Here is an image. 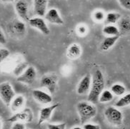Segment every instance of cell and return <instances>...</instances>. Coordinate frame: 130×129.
<instances>
[{"label": "cell", "mask_w": 130, "mask_h": 129, "mask_svg": "<svg viewBox=\"0 0 130 129\" xmlns=\"http://www.w3.org/2000/svg\"><path fill=\"white\" fill-rule=\"evenodd\" d=\"M105 80L103 73L100 69H96L92 76L91 88L89 91L88 101L95 104L99 102V97L104 90Z\"/></svg>", "instance_id": "6da1fadb"}, {"label": "cell", "mask_w": 130, "mask_h": 129, "mask_svg": "<svg viewBox=\"0 0 130 129\" xmlns=\"http://www.w3.org/2000/svg\"><path fill=\"white\" fill-rule=\"evenodd\" d=\"M77 110L82 124L87 123L89 120L94 118L97 114V108L95 105L89 101H80L78 103Z\"/></svg>", "instance_id": "7a4b0ae2"}, {"label": "cell", "mask_w": 130, "mask_h": 129, "mask_svg": "<svg viewBox=\"0 0 130 129\" xmlns=\"http://www.w3.org/2000/svg\"><path fill=\"white\" fill-rule=\"evenodd\" d=\"M104 116L109 123L111 125L119 127L123 123L122 112L119 110L118 108L115 106H109L104 110Z\"/></svg>", "instance_id": "3957f363"}, {"label": "cell", "mask_w": 130, "mask_h": 129, "mask_svg": "<svg viewBox=\"0 0 130 129\" xmlns=\"http://www.w3.org/2000/svg\"><path fill=\"white\" fill-rule=\"evenodd\" d=\"M16 96L12 84L8 81L0 84V99L6 106H9Z\"/></svg>", "instance_id": "277c9868"}, {"label": "cell", "mask_w": 130, "mask_h": 129, "mask_svg": "<svg viewBox=\"0 0 130 129\" xmlns=\"http://www.w3.org/2000/svg\"><path fill=\"white\" fill-rule=\"evenodd\" d=\"M34 119V114L32 110L29 108H23L12 116L10 118L7 120V121L11 123L20 122V123H30Z\"/></svg>", "instance_id": "5b68a950"}, {"label": "cell", "mask_w": 130, "mask_h": 129, "mask_svg": "<svg viewBox=\"0 0 130 129\" xmlns=\"http://www.w3.org/2000/svg\"><path fill=\"white\" fill-rule=\"evenodd\" d=\"M59 78L57 74H46L40 80V86L46 88L51 94H54L57 86Z\"/></svg>", "instance_id": "8992f818"}, {"label": "cell", "mask_w": 130, "mask_h": 129, "mask_svg": "<svg viewBox=\"0 0 130 129\" xmlns=\"http://www.w3.org/2000/svg\"><path fill=\"white\" fill-rule=\"evenodd\" d=\"M37 78V71L34 66H29L22 74L17 76V80L20 83L31 85L34 83Z\"/></svg>", "instance_id": "52a82bcc"}, {"label": "cell", "mask_w": 130, "mask_h": 129, "mask_svg": "<svg viewBox=\"0 0 130 129\" xmlns=\"http://www.w3.org/2000/svg\"><path fill=\"white\" fill-rule=\"evenodd\" d=\"M59 106H60L59 103H54V104H52L50 106H46L42 108L40 111H39V114L37 125H41L44 122L49 121L50 118L52 117V113Z\"/></svg>", "instance_id": "ba28073f"}, {"label": "cell", "mask_w": 130, "mask_h": 129, "mask_svg": "<svg viewBox=\"0 0 130 129\" xmlns=\"http://www.w3.org/2000/svg\"><path fill=\"white\" fill-rule=\"evenodd\" d=\"M15 11L17 14L23 22H28L29 20V5L25 0H18L15 4Z\"/></svg>", "instance_id": "9c48e42d"}, {"label": "cell", "mask_w": 130, "mask_h": 129, "mask_svg": "<svg viewBox=\"0 0 130 129\" xmlns=\"http://www.w3.org/2000/svg\"><path fill=\"white\" fill-rule=\"evenodd\" d=\"M28 22L31 27L37 29L43 34H44V35L50 34V28L46 24L45 20L41 16H36V17L31 18Z\"/></svg>", "instance_id": "30bf717a"}, {"label": "cell", "mask_w": 130, "mask_h": 129, "mask_svg": "<svg viewBox=\"0 0 130 129\" xmlns=\"http://www.w3.org/2000/svg\"><path fill=\"white\" fill-rule=\"evenodd\" d=\"M32 96L37 102L40 104L46 105L50 104L53 101L52 96L50 94L40 89H35L32 91Z\"/></svg>", "instance_id": "8fae6325"}, {"label": "cell", "mask_w": 130, "mask_h": 129, "mask_svg": "<svg viewBox=\"0 0 130 129\" xmlns=\"http://www.w3.org/2000/svg\"><path fill=\"white\" fill-rule=\"evenodd\" d=\"M44 16L46 21L51 24L57 25H62L64 24V20L61 18L59 11L55 8H52L49 9L46 12Z\"/></svg>", "instance_id": "7c38bea8"}, {"label": "cell", "mask_w": 130, "mask_h": 129, "mask_svg": "<svg viewBox=\"0 0 130 129\" xmlns=\"http://www.w3.org/2000/svg\"><path fill=\"white\" fill-rule=\"evenodd\" d=\"M9 31L16 36H24L26 33V24L23 21L15 19L9 24Z\"/></svg>", "instance_id": "4fadbf2b"}, {"label": "cell", "mask_w": 130, "mask_h": 129, "mask_svg": "<svg viewBox=\"0 0 130 129\" xmlns=\"http://www.w3.org/2000/svg\"><path fill=\"white\" fill-rule=\"evenodd\" d=\"M92 83V77L89 74L84 76L77 85V93L79 95H85L90 90Z\"/></svg>", "instance_id": "5bb4252c"}, {"label": "cell", "mask_w": 130, "mask_h": 129, "mask_svg": "<svg viewBox=\"0 0 130 129\" xmlns=\"http://www.w3.org/2000/svg\"><path fill=\"white\" fill-rule=\"evenodd\" d=\"M48 0H33L34 11L38 16L43 17L47 11Z\"/></svg>", "instance_id": "9a60e30c"}, {"label": "cell", "mask_w": 130, "mask_h": 129, "mask_svg": "<svg viewBox=\"0 0 130 129\" xmlns=\"http://www.w3.org/2000/svg\"><path fill=\"white\" fill-rule=\"evenodd\" d=\"M26 103V99L22 95H17L14 96L10 103V108L13 113H17L19 110H22Z\"/></svg>", "instance_id": "2e32d148"}, {"label": "cell", "mask_w": 130, "mask_h": 129, "mask_svg": "<svg viewBox=\"0 0 130 129\" xmlns=\"http://www.w3.org/2000/svg\"><path fill=\"white\" fill-rule=\"evenodd\" d=\"M82 53V49L79 44L74 43L69 46L67 49V56L69 59L75 60L79 58Z\"/></svg>", "instance_id": "e0dca14e"}, {"label": "cell", "mask_w": 130, "mask_h": 129, "mask_svg": "<svg viewBox=\"0 0 130 129\" xmlns=\"http://www.w3.org/2000/svg\"><path fill=\"white\" fill-rule=\"evenodd\" d=\"M119 38V35L118 36H107L103 40L101 44V49L102 51H108L111 49L113 46L116 44Z\"/></svg>", "instance_id": "ac0fdd59"}, {"label": "cell", "mask_w": 130, "mask_h": 129, "mask_svg": "<svg viewBox=\"0 0 130 129\" xmlns=\"http://www.w3.org/2000/svg\"><path fill=\"white\" fill-rule=\"evenodd\" d=\"M118 29L119 32L127 33L130 31V17H124L119 20Z\"/></svg>", "instance_id": "d6986e66"}, {"label": "cell", "mask_w": 130, "mask_h": 129, "mask_svg": "<svg viewBox=\"0 0 130 129\" xmlns=\"http://www.w3.org/2000/svg\"><path fill=\"white\" fill-rule=\"evenodd\" d=\"M104 34L107 36H118L119 35V30L118 27H116L113 24H107L102 29Z\"/></svg>", "instance_id": "ffe728a7"}, {"label": "cell", "mask_w": 130, "mask_h": 129, "mask_svg": "<svg viewBox=\"0 0 130 129\" xmlns=\"http://www.w3.org/2000/svg\"><path fill=\"white\" fill-rule=\"evenodd\" d=\"M121 19V15L118 12H109L105 16L104 22L107 24H114L118 22L119 20Z\"/></svg>", "instance_id": "44dd1931"}, {"label": "cell", "mask_w": 130, "mask_h": 129, "mask_svg": "<svg viewBox=\"0 0 130 129\" xmlns=\"http://www.w3.org/2000/svg\"><path fill=\"white\" fill-rule=\"evenodd\" d=\"M114 99V94L109 90H104L99 97V102L101 103H107L111 101Z\"/></svg>", "instance_id": "7402d4cb"}, {"label": "cell", "mask_w": 130, "mask_h": 129, "mask_svg": "<svg viewBox=\"0 0 130 129\" xmlns=\"http://www.w3.org/2000/svg\"><path fill=\"white\" fill-rule=\"evenodd\" d=\"M130 105V93L124 95L119 99L115 103V107L117 108H124Z\"/></svg>", "instance_id": "603a6c76"}, {"label": "cell", "mask_w": 130, "mask_h": 129, "mask_svg": "<svg viewBox=\"0 0 130 129\" xmlns=\"http://www.w3.org/2000/svg\"><path fill=\"white\" fill-rule=\"evenodd\" d=\"M111 91L114 95L121 96H123L125 94L126 88L122 84H115L111 86Z\"/></svg>", "instance_id": "cb8c5ba5"}, {"label": "cell", "mask_w": 130, "mask_h": 129, "mask_svg": "<svg viewBox=\"0 0 130 129\" xmlns=\"http://www.w3.org/2000/svg\"><path fill=\"white\" fill-rule=\"evenodd\" d=\"M105 16L106 14H104V12L101 10H96L93 13V19L96 22H103L105 19Z\"/></svg>", "instance_id": "d4e9b609"}, {"label": "cell", "mask_w": 130, "mask_h": 129, "mask_svg": "<svg viewBox=\"0 0 130 129\" xmlns=\"http://www.w3.org/2000/svg\"><path fill=\"white\" fill-rule=\"evenodd\" d=\"M10 55V51L5 48H0V64L3 63Z\"/></svg>", "instance_id": "484cf974"}, {"label": "cell", "mask_w": 130, "mask_h": 129, "mask_svg": "<svg viewBox=\"0 0 130 129\" xmlns=\"http://www.w3.org/2000/svg\"><path fill=\"white\" fill-rule=\"evenodd\" d=\"M27 63H22L19 64L17 67L15 68L14 70V73L17 76H19L20 74H22V73L24 71V70L27 68Z\"/></svg>", "instance_id": "4316f807"}, {"label": "cell", "mask_w": 130, "mask_h": 129, "mask_svg": "<svg viewBox=\"0 0 130 129\" xmlns=\"http://www.w3.org/2000/svg\"><path fill=\"white\" fill-rule=\"evenodd\" d=\"M67 124L66 123H48L47 129H66Z\"/></svg>", "instance_id": "83f0119b"}, {"label": "cell", "mask_w": 130, "mask_h": 129, "mask_svg": "<svg viewBox=\"0 0 130 129\" xmlns=\"http://www.w3.org/2000/svg\"><path fill=\"white\" fill-rule=\"evenodd\" d=\"M77 31L79 35H80L82 36H84L87 33V27H86L84 24H80L77 27Z\"/></svg>", "instance_id": "f1b7e54d"}, {"label": "cell", "mask_w": 130, "mask_h": 129, "mask_svg": "<svg viewBox=\"0 0 130 129\" xmlns=\"http://www.w3.org/2000/svg\"><path fill=\"white\" fill-rule=\"evenodd\" d=\"M83 129H101L100 125L98 124H94L90 123H86L83 124Z\"/></svg>", "instance_id": "f546056e"}, {"label": "cell", "mask_w": 130, "mask_h": 129, "mask_svg": "<svg viewBox=\"0 0 130 129\" xmlns=\"http://www.w3.org/2000/svg\"><path fill=\"white\" fill-rule=\"evenodd\" d=\"M118 2L124 9L130 11V0H118Z\"/></svg>", "instance_id": "4dcf8cb0"}, {"label": "cell", "mask_w": 130, "mask_h": 129, "mask_svg": "<svg viewBox=\"0 0 130 129\" xmlns=\"http://www.w3.org/2000/svg\"><path fill=\"white\" fill-rule=\"evenodd\" d=\"M11 129H26V128H25V125L24 123L15 122V123H14Z\"/></svg>", "instance_id": "1f68e13d"}, {"label": "cell", "mask_w": 130, "mask_h": 129, "mask_svg": "<svg viewBox=\"0 0 130 129\" xmlns=\"http://www.w3.org/2000/svg\"><path fill=\"white\" fill-rule=\"evenodd\" d=\"M7 43V39H6V36L4 35V32L2 31V30L0 29V44L2 45H4L6 44Z\"/></svg>", "instance_id": "d6a6232c"}, {"label": "cell", "mask_w": 130, "mask_h": 129, "mask_svg": "<svg viewBox=\"0 0 130 129\" xmlns=\"http://www.w3.org/2000/svg\"><path fill=\"white\" fill-rule=\"evenodd\" d=\"M15 1L16 0H1V2L3 3H12Z\"/></svg>", "instance_id": "836d02e7"}, {"label": "cell", "mask_w": 130, "mask_h": 129, "mask_svg": "<svg viewBox=\"0 0 130 129\" xmlns=\"http://www.w3.org/2000/svg\"><path fill=\"white\" fill-rule=\"evenodd\" d=\"M71 129H83V128H81L80 126H74Z\"/></svg>", "instance_id": "e575fe53"}, {"label": "cell", "mask_w": 130, "mask_h": 129, "mask_svg": "<svg viewBox=\"0 0 130 129\" xmlns=\"http://www.w3.org/2000/svg\"><path fill=\"white\" fill-rule=\"evenodd\" d=\"M2 126H3V123H2L1 118H0V129H2Z\"/></svg>", "instance_id": "d590c367"}, {"label": "cell", "mask_w": 130, "mask_h": 129, "mask_svg": "<svg viewBox=\"0 0 130 129\" xmlns=\"http://www.w3.org/2000/svg\"><path fill=\"white\" fill-rule=\"evenodd\" d=\"M26 129H28V128H26Z\"/></svg>", "instance_id": "8d00e7d4"}]
</instances>
